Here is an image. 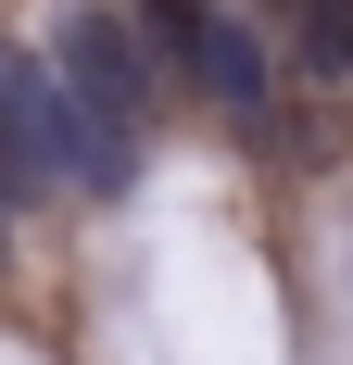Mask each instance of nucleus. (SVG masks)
I'll return each mask as SVG.
<instances>
[{
    "label": "nucleus",
    "mask_w": 353,
    "mask_h": 365,
    "mask_svg": "<svg viewBox=\"0 0 353 365\" xmlns=\"http://www.w3.org/2000/svg\"><path fill=\"white\" fill-rule=\"evenodd\" d=\"M139 26H151L164 76H176L202 113H227V126L265 113V88H278V38L252 26L240 0H139Z\"/></svg>",
    "instance_id": "f257e3e1"
},
{
    "label": "nucleus",
    "mask_w": 353,
    "mask_h": 365,
    "mask_svg": "<svg viewBox=\"0 0 353 365\" xmlns=\"http://www.w3.org/2000/svg\"><path fill=\"white\" fill-rule=\"evenodd\" d=\"M51 63H64V88L89 113H114V126H151V76H164V51H151L139 13H114V0H76L64 26H51Z\"/></svg>",
    "instance_id": "f03ea898"
},
{
    "label": "nucleus",
    "mask_w": 353,
    "mask_h": 365,
    "mask_svg": "<svg viewBox=\"0 0 353 365\" xmlns=\"http://www.w3.org/2000/svg\"><path fill=\"white\" fill-rule=\"evenodd\" d=\"M0 240H13V189H0Z\"/></svg>",
    "instance_id": "7ed1b4c3"
}]
</instances>
